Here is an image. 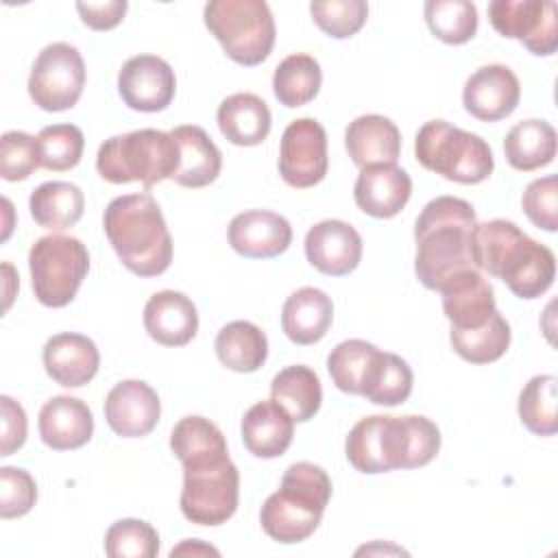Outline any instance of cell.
Listing matches in <instances>:
<instances>
[{
	"mask_svg": "<svg viewBox=\"0 0 558 558\" xmlns=\"http://www.w3.org/2000/svg\"><path fill=\"white\" fill-rule=\"evenodd\" d=\"M440 449V429L427 416L373 414L360 418L347 440L344 453L360 473H388L425 466Z\"/></svg>",
	"mask_w": 558,
	"mask_h": 558,
	"instance_id": "6da1fadb",
	"label": "cell"
},
{
	"mask_svg": "<svg viewBox=\"0 0 558 558\" xmlns=\"http://www.w3.org/2000/svg\"><path fill=\"white\" fill-rule=\"evenodd\" d=\"M471 253L477 270L501 279L519 299H538L556 277L551 248L525 235L512 220L477 222Z\"/></svg>",
	"mask_w": 558,
	"mask_h": 558,
	"instance_id": "7a4b0ae2",
	"label": "cell"
},
{
	"mask_svg": "<svg viewBox=\"0 0 558 558\" xmlns=\"http://www.w3.org/2000/svg\"><path fill=\"white\" fill-rule=\"evenodd\" d=\"M477 227L471 203L456 196L432 198L416 218L414 272L427 290H440L442 283L473 264V231Z\"/></svg>",
	"mask_w": 558,
	"mask_h": 558,
	"instance_id": "3957f363",
	"label": "cell"
},
{
	"mask_svg": "<svg viewBox=\"0 0 558 558\" xmlns=\"http://www.w3.org/2000/svg\"><path fill=\"white\" fill-rule=\"evenodd\" d=\"M102 227L116 255L133 275L157 277L172 262V238L163 214L148 192L113 198L102 216Z\"/></svg>",
	"mask_w": 558,
	"mask_h": 558,
	"instance_id": "277c9868",
	"label": "cell"
},
{
	"mask_svg": "<svg viewBox=\"0 0 558 558\" xmlns=\"http://www.w3.org/2000/svg\"><path fill=\"white\" fill-rule=\"evenodd\" d=\"M331 497V480L314 462H294L259 512L264 532L277 543H301L316 532Z\"/></svg>",
	"mask_w": 558,
	"mask_h": 558,
	"instance_id": "5b68a950",
	"label": "cell"
},
{
	"mask_svg": "<svg viewBox=\"0 0 558 558\" xmlns=\"http://www.w3.org/2000/svg\"><path fill=\"white\" fill-rule=\"evenodd\" d=\"M179 168L174 137L157 129H140L105 140L96 155V170L109 183H142L150 187L172 179Z\"/></svg>",
	"mask_w": 558,
	"mask_h": 558,
	"instance_id": "8992f818",
	"label": "cell"
},
{
	"mask_svg": "<svg viewBox=\"0 0 558 558\" xmlns=\"http://www.w3.org/2000/svg\"><path fill=\"white\" fill-rule=\"evenodd\" d=\"M414 155L425 170L464 185L486 181L495 168L490 146L477 133L462 131L447 120H429L418 129Z\"/></svg>",
	"mask_w": 558,
	"mask_h": 558,
	"instance_id": "52a82bcc",
	"label": "cell"
},
{
	"mask_svg": "<svg viewBox=\"0 0 558 558\" xmlns=\"http://www.w3.org/2000/svg\"><path fill=\"white\" fill-rule=\"evenodd\" d=\"M203 20L227 57L240 65H259L275 46V20L264 0H211Z\"/></svg>",
	"mask_w": 558,
	"mask_h": 558,
	"instance_id": "ba28073f",
	"label": "cell"
},
{
	"mask_svg": "<svg viewBox=\"0 0 558 558\" xmlns=\"http://www.w3.org/2000/svg\"><path fill=\"white\" fill-rule=\"evenodd\" d=\"M28 270L35 299L46 307H65L87 277L89 253L78 238L44 235L28 251Z\"/></svg>",
	"mask_w": 558,
	"mask_h": 558,
	"instance_id": "9c48e42d",
	"label": "cell"
},
{
	"mask_svg": "<svg viewBox=\"0 0 558 558\" xmlns=\"http://www.w3.org/2000/svg\"><path fill=\"white\" fill-rule=\"evenodd\" d=\"M240 473L229 456L183 466L181 512L196 525L227 523L238 510Z\"/></svg>",
	"mask_w": 558,
	"mask_h": 558,
	"instance_id": "30bf717a",
	"label": "cell"
},
{
	"mask_svg": "<svg viewBox=\"0 0 558 558\" xmlns=\"http://www.w3.org/2000/svg\"><path fill=\"white\" fill-rule=\"evenodd\" d=\"M85 87L81 52L65 44H48L35 59L28 76V96L44 111L72 109Z\"/></svg>",
	"mask_w": 558,
	"mask_h": 558,
	"instance_id": "8fae6325",
	"label": "cell"
},
{
	"mask_svg": "<svg viewBox=\"0 0 558 558\" xmlns=\"http://www.w3.org/2000/svg\"><path fill=\"white\" fill-rule=\"evenodd\" d=\"M488 20L501 37L519 39L536 57L558 48V15L549 0H493Z\"/></svg>",
	"mask_w": 558,
	"mask_h": 558,
	"instance_id": "7c38bea8",
	"label": "cell"
},
{
	"mask_svg": "<svg viewBox=\"0 0 558 558\" xmlns=\"http://www.w3.org/2000/svg\"><path fill=\"white\" fill-rule=\"evenodd\" d=\"M327 133L314 118L292 120L279 144V174L296 190L320 183L327 174Z\"/></svg>",
	"mask_w": 558,
	"mask_h": 558,
	"instance_id": "4fadbf2b",
	"label": "cell"
},
{
	"mask_svg": "<svg viewBox=\"0 0 558 558\" xmlns=\"http://www.w3.org/2000/svg\"><path fill=\"white\" fill-rule=\"evenodd\" d=\"M177 89L174 70L157 54H137L124 61L118 74V92L129 109L155 113L163 111Z\"/></svg>",
	"mask_w": 558,
	"mask_h": 558,
	"instance_id": "5bb4252c",
	"label": "cell"
},
{
	"mask_svg": "<svg viewBox=\"0 0 558 558\" xmlns=\"http://www.w3.org/2000/svg\"><path fill=\"white\" fill-rule=\"evenodd\" d=\"M521 98V85L517 74L501 63L477 68L464 83L462 105L464 109L482 120L497 122L508 118Z\"/></svg>",
	"mask_w": 558,
	"mask_h": 558,
	"instance_id": "9a60e30c",
	"label": "cell"
},
{
	"mask_svg": "<svg viewBox=\"0 0 558 558\" xmlns=\"http://www.w3.org/2000/svg\"><path fill=\"white\" fill-rule=\"evenodd\" d=\"M159 414V397L142 379H124L116 384L105 399V418L122 438L148 436L157 427Z\"/></svg>",
	"mask_w": 558,
	"mask_h": 558,
	"instance_id": "2e32d148",
	"label": "cell"
},
{
	"mask_svg": "<svg viewBox=\"0 0 558 558\" xmlns=\"http://www.w3.org/2000/svg\"><path fill=\"white\" fill-rule=\"evenodd\" d=\"M305 257L323 275H349L362 259V238L344 220H320L305 235Z\"/></svg>",
	"mask_w": 558,
	"mask_h": 558,
	"instance_id": "e0dca14e",
	"label": "cell"
},
{
	"mask_svg": "<svg viewBox=\"0 0 558 558\" xmlns=\"http://www.w3.org/2000/svg\"><path fill=\"white\" fill-rule=\"evenodd\" d=\"M229 244L248 259H270L288 251L292 242L290 222L268 209H248L238 214L227 229Z\"/></svg>",
	"mask_w": 558,
	"mask_h": 558,
	"instance_id": "ac0fdd59",
	"label": "cell"
},
{
	"mask_svg": "<svg viewBox=\"0 0 558 558\" xmlns=\"http://www.w3.org/2000/svg\"><path fill=\"white\" fill-rule=\"evenodd\" d=\"M442 312L453 329H471L486 323L495 312V292L477 268L449 277L442 288Z\"/></svg>",
	"mask_w": 558,
	"mask_h": 558,
	"instance_id": "d6986e66",
	"label": "cell"
},
{
	"mask_svg": "<svg viewBox=\"0 0 558 558\" xmlns=\"http://www.w3.org/2000/svg\"><path fill=\"white\" fill-rule=\"evenodd\" d=\"M41 360L50 379L65 388H81L89 384L100 366V353L94 340L72 331L52 336L44 344Z\"/></svg>",
	"mask_w": 558,
	"mask_h": 558,
	"instance_id": "ffe728a7",
	"label": "cell"
},
{
	"mask_svg": "<svg viewBox=\"0 0 558 558\" xmlns=\"http://www.w3.org/2000/svg\"><path fill=\"white\" fill-rule=\"evenodd\" d=\"M412 194V179L403 168L397 166H368L362 168L355 185V205L373 218L397 216Z\"/></svg>",
	"mask_w": 558,
	"mask_h": 558,
	"instance_id": "44dd1931",
	"label": "cell"
},
{
	"mask_svg": "<svg viewBox=\"0 0 558 558\" xmlns=\"http://www.w3.org/2000/svg\"><path fill=\"white\" fill-rule=\"evenodd\" d=\"M144 329L163 347H183L198 331V314L183 292H155L144 305Z\"/></svg>",
	"mask_w": 558,
	"mask_h": 558,
	"instance_id": "7402d4cb",
	"label": "cell"
},
{
	"mask_svg": "<svg viewBox=\"0 0 558 558\" xmlns=\"http://www.w3.org/2000/svg\"><path fill=\"white\" fill-rule=\"evenodd\" d=\"M94 434V416L85 401L59 395L46 401L39 410V436L54 451L78 449Z\"/></svg>",
	"mask_w": 558,
	"mask_h": 558,
	"instance_id": "603a6c76",
	"label": "cell"
},
{
	"mask_svg": "<svg viewBox=\"0 0 558 558\" xmlns=\"http://www.w3.org/2000/svg\"><path fill=\"white\" fill-rule=\"evenodd\" d=\"M344 146L357 168L395 166L401 155V133L392 120L366 113L349 122Z\"/></svg>",
	"mask_w": 558,
	"mask_h": 558,
	"instance_id": "cb8c5ba5",
	"label": "cell"
},
{
	"mask_svg": "<svg viewBox=\"0 0 558 558\" xmlns=\"http://www.w3.org/2000/svg\"><path fill=\"white\" fill-rule=\"evenodd\" d=\"M244 447L255 458H279L288 451L294 436V418L272 399L251 405L240 425Z\"/></svg>",
	"mask_w": 558,
	"mask_h": 558,
	"instance_id": "d4e9b609",
	"label": "cell"
},
{
	"mask_svg": "<svg viewBox=\"0 0 558 558\" xmlns=\"http://www.w3.org/2000/svg\"><path fill=\"white\" fill-rule=\"evenodd\" d=\"M333 320V303L318 288H299L292 292L281 310L283 333L301 347L316 344L325 338Z\"/></svg>",
	"mask_w": 558,
	"mask_h": 558,
	"instance_id": "484cf974",
	"label": "cell"
},
{
	"mask_svg": "<svg viewBox=\"0 0 558 558\" xmlns=\"http://www.w3.org/2000/svg\"><path fill=\"white\" fill-rule=\"evenodd\" d=\"M179 146V168L172 177L183 187H205L222 170V155L211 137L196 124H181L170 131Z\"/></svg>",
	"mask_w": 558,
	"mask_h": 558,
	"instance_id": "4316f807",
	"label": "cell"
},
{
	"mask_svg": "<svg viewBox=\"0 0 558 558\" xmlns=\"http://www.w3.org/2000/svg\"><path fill=\"white\" fill-rule=\"evenodd\" d=\"M218 129L227 142L235 146H257L270 133V109L268 105L248 92L227 96L216 113Z\"/></svg>",
	"mask_w": 558,
	"mask_h": 558,
	"instance_id": "83f0119b",
	"label": "cell"
},
{
	"mask_svg": "<svg viewBox=\"0 0 558 558\" xmlns=\"http://www.w3.org/2000/svg\"><path fill=\"white\" fill-rule=\"evenodd\" d=\"M506 161L519 172L545 168L556 157V131L545 120H521L504 140Z\"/></svg>",
	"mask_w": 558,
	"mask_h": 558,
	"instance_id": "f1b7e54d",
	"label": "cell"
},
{
	"mask_svg": "<svg viewBox=\"0 0 558 558\" xmlns=\"http://www.w3.org/2000/svg\"><path fill=\"white\" fill-rule=\"evenodd\" d=\"M33 220L50 231L74 227L85 209V196L78 185L68 181H46L28 198Z\"/></svg>",
	"mask_w": 558,
	"mask_h": 558,
	"instance_id": "f546056e",
	"label": "cell"
},
{
	"mask_svg": "<svg viewBox=\"0 0 558 558\" xmlns=\"http://www.w3.org/2000/svg\"><path fill=\"white\" fill-rule=\"evenodd\" d=\"M270 399L281 405L296 423H305L320 410V379L310 366H288L272 377Z\"/></svg>",
	"mask_w": 558,
	"mask_h": 558,
	"instance_id": "4dcf8cb0",
	"label": "cell"
},
{
	"mask_svg": "<svg viewBox=\"0 0 558 558\" xmlns=\"http://www.w3.org/2000/svg\"><path fill=\"white\" fill-rule=\"evenodd\" d=\"M216 355L229 371L255 373L268 357V338L257 325L233 320L218 331Z\"/></svg>",
	"mask_w": 558,
	"mask_h": 558,
	"instance_id": "1f68e13d",
	"label": "cell"
},
{
	"mask_svg": "<svg viewBox=\"0 0 558 558\" xmlns=\"http://www.w3.org/2000/svg\"><path fill=\"white\" fill-rule=\"evenodd\" d=\"M412 368L403 357L388 351H377L366 371L362 397H366L375 405H399L408 401L412 392Z\"/></svg>",
	"mask_w": 558,
	"mask_h": 558,
	"instance_id": "d6a6232c",
	"label": "cell"
},
{
	"mask_svg": "<svg viewBox=\"0 0 558 558\" xmlns=\"http://www.w3.org/2000/svg\"><path fill=\"white\" fill-rule=\"evenodd\" d=\"M170 449L181 460V464L205 462L214 458L229 456L227 440L216 423L205 416H183L170 434Z\"/></svg>",
	"mask_w": 558,
	"mask_h": 558,
	"instance_id": "836d02e7",
	"label": "cell"
},
{
	"mask_svg": "<svg viewBox=\"0 0 558 558\" xmlns=\"http://www.w3.org/2000/svg\"><path fill=\"white\" fill-rule=\"evenodd\" d=\"M320 83L323 72L318 61L303 52L286 57L272 74L275 98L290 109L312 102L320 89Z\"/></svg>",
	"mask_w": 558,
	"mask_h": 558,
	"instance_id": "e575fe53",
	"label": "cell"
},
{
	"mask_svg": "<svg viewBox=\"0 0 558 558\" xmlns=\"http://www.w3.org/2000/svg\"><path fill=\"white\" fill-rule=\"evenodd\" d=\"M510 325L508 320L495 312L486 323L471 329H453L449 331V342L453 351L471 362V364H490L497 362L510 347Z\"/></svg>",
	"mask_w": 558,
	"mask_h": 558,
	"instance_id": "d590c367",
	"label": "cell"
},
{
	"mask_svg": "<svg viewBox=\"0 0 558 558\" xmlns=\"http://www.w3.org/2000/svg\"><path fill=\"white\" fill-rule=\"evenodd\" d=\"M519 418L536 436L558 432V379L554 375L532 377L519 395Z\"/></svg>",
	"mask_w": 558,
	"mask_h": 558,
	"instance_id": "8d00e7d4",
	"label": "cell"
},
{
	"mask_svg": "<svg viewBox=\"0 0 558 558\" xmlns=\"http://www.w3.org/2000/svg\"><path fill=\"white\" fill-rule=\"evenodd\" d=\"M425 22L440 41L460 46L477 33V9L469 0H427Z\"/></svg>",
	"mask_w": 558,
	"mask_h": 558,
	"instance_id": "74e56055",
	"label": "cell"
},
{
	"mask_svg": "<svg viewBox=\"0 0 558 558\" xmlns=\"http://www.w3.org/2000/svg\"><path fill=\"white\" fill-rule=\"evenodd\" d=\"M379 349L366 340L351 338L336 344L327 357V371L338 390L347 395H362L366 371Z\"/></svg>",
	"mask_w": 558,
	"mask_h": 558,
	"instance_id": "f35d334b",
	"label": "cell"
},
{
	"mask_svg": "<svg viewBox=\"0 0 558 558\" xmlns=\"http://www.w3.org/2000/svg\"><path fill=\"white\" fill-rule=\"evenodd\" d=\"M39 161L46 170L65 172L78 166L85 148L83 131L76 124H50L37 135Z\"/></svg>",
	"mask_w": 558,
	"mask_h": 558,
	"instance_id": "ab89813d",
	"label": "cell"
},
{
	"mask_svg": "<svg viewBox=\"0 0 558 558\" xmlns=\"http://www.w3.org/2000/svg\"><path fill=\"white\" fill-rule=\"evenodd\" d=\"M105 551L111 558H155L159 534L142 519H120L105 534Z\"/></svg>",
	"mask_w": 558,
	"mask_h": 558,
	"instance_id": "60d3db41",
	"label": "cell"
},
{
	"mask_svg": "<svg viewBox=\"0 0 558 558\" xmlns=\"http://www.w3.org/2000/svg\"><path fill=\"white\" fill-rule=\"evenodd\" d=\"M310 13L316 26L333 39L353 37L368 17L364 0H314Z\"/></svg>",
	"mask_w": 558,
	"mask_h": 558,
	"instance_id": "b9f144b4",
	"label": "cell"
},
{
	"mask_svg": "<svg viewBox=\"0 0 558 558\" xmlns=\"http://www.w3.org/2000/svg\"><path fill=\"white\" fill-rule=\"evenodd\" d=\"M39 166L37 137L24 131H7L0 137V177L4 181H24Z\"/></svg>",
	"mask_w": 558,
	"mask_h": 558,
	"instance_id": "7bdbcfd3",
	"label": "cell"
},
{
	"mask_svg": "<svg viewBox=\"0 0 558 558\" xmlns=\"http://www.w3.org/2000/svg\"><path fill=\"white\" fill-rule=\"evenodd\" d=\"M521 205L534 227L554 233L558 229V179H556V174L534 179L525 187Z\"/></svg>",
	"mask_w": 558,
	"mask_h": 558,
	"instance_id": "ee69618b",
	"label": "cell"
},
{
	"mask_svg": "<svg viewBox=\"0 0 558 558\" xmlns=\"http://www.w3.org/2000/svg\"><path fill=\"white\" fill-rule=\"evenodd\" d=\"M37 501V484L28 471L17 466L0 469V517L15 519L31 512Z\"/></svg>",
	"mask_w": 558,
	"mask_h": 558,
	"instance_id": "f6af8a7d",
	"label": "cell"
},
{
	"mask_svg": "<svg viewBox=\"0 0 558 558\" xmlns=\"http://www.w3.org/2000/svg\"><path fill=\"white\" fill-rule=\"evenodd\" d=\"M2 405V442H0V456H11L17 451L26 440V412L24 408L11 399L9 395L0 397Z\"/></svg>",
	"mask_w": 558,
	"mask_h": 558,
	"instance_id": "bcb514c9",
	"label": "cell"
},
{
	"mask_svg": "<svg viewBox=\"0 0 558 558\" xmlns=\"http://www.w3.org/2000/svg\"><path fill=\"white\" fill-rule=\"evenodd\" d=\"M129 9L126 0H105V2H76V11L94 31H111L118 26Z\"/></svg>",
	"mask_w": 558,
	"mask_h": 558,
	"instance_id": "7dc6e473",
	"label": "cell"
},
{
	"mask_svg": "<svg viewBox=\"0 0 558 558\" xmlns=\"http://www.w3.org/2000/svg\"><path fill=\"white\" fill-rule=\"evenodd\" d=\"M214 554V556H218V549H214L211 545H201L198 541H185L183 545H179V547H174L172 551H170V556H174V554Z\"/></svg>",
	"mask_w": 558,
	"mask_h": 558,
	"instance_id": "c3c4849f",
	"label": "cell"
}]
</instances>
